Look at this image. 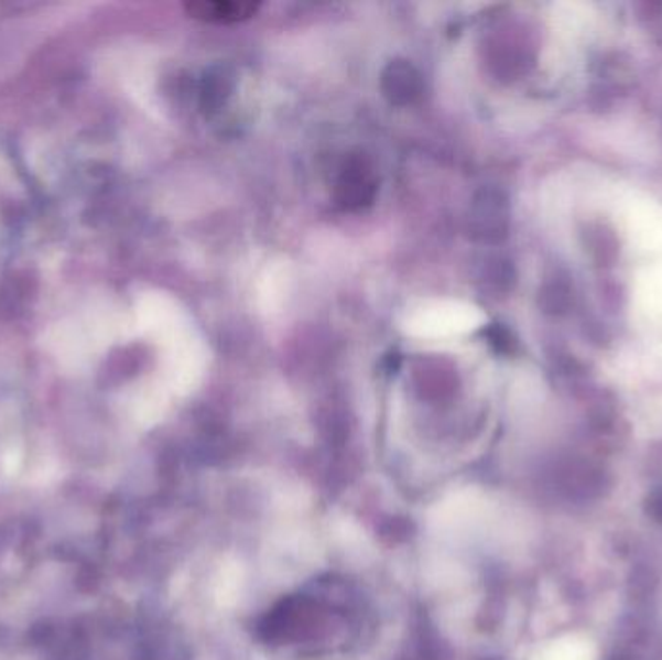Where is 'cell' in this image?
Segmentation results:
<instances>
[{
  "label": "cell",
  "mask_w": 662,
  "mask_h": 660,
  "mask_svg": "<svg viewBox=\"0 0 662 660\" xmlns=\"http://www.w3.org/2000/svg\"><path fill=\"white\" fill-rule=\"evenodd\" d=\"M186 12L196 20L209 24H237L254 17L260 10L258 2H237V0H200L188 2Z\"/></svg>",
  "instance_id": "1"
}]
</instances>
